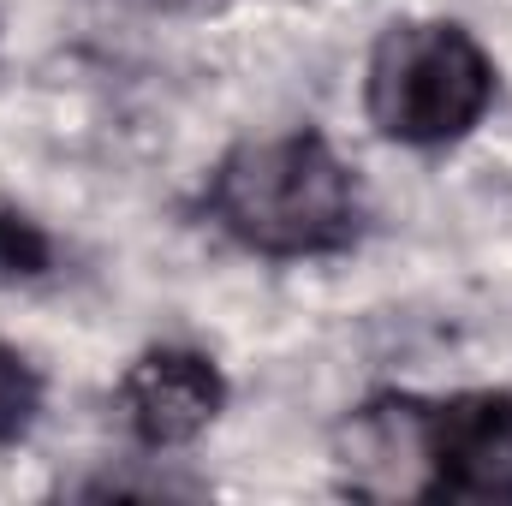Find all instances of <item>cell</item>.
<instances>
[{"label":"cell","instance_id":"obj_1","mask_svg":"<svg viewBox=\"0 0 512 506\" xmlns=\"http://www.w3.org/2000/svg\"><path fill=\"white\" fill-rule=\"evenodd\" d=\"M352 495L512 501V393L471 387L447 399H370L340 441Z\"/></svg>","mask_w":512,"mask_h":506},{"label":"cell","instance_id":"obj_4","mask_svg":"<svg viewBox=\"0 0 512 506\" xmlns=\"http://www.w3.org/2000/svg\"><path fill=\"white\" fill-rule=\"evenodd\" d=\"M120 417L137 435V447H185L197 441L221 405H227V381L215 370V358L191 352V346H149L126 376H120Z\"/></svg>","mask_w":512,"mask_h":506},{"label":"cell","instance_id":"obj_5","mask_svg":"<svg viewBox=\"0 0 512 506\" xmlns=\"http://www.w3.org/2000/svg\"><path fill=\"white\" fill-rule=\"evenodd\" d=\"M36 411H42V381H36V370L12 346H0V447L18 441L36 423Z\"/></svg>","mask_w":512,"mask_h":506},{"label":"cell","instance_id":"obj_6","mask_svg":"<svg viewBox=\"0 0 512 506\" xmlns=\"http://www.w3.org/2000/svg\"><path fill=\"white\" fill-rule=\"evenodd\" d=\"M48 256L54 251H48V239H42L36 221L0 209V280H30V274L48 268Z\"/></svg>","mask_w":512,"mask_h":506},{"label":"cell","instance_id":"obj_2","mask_svg":"<svg viewBox=\"0 0 512 506\" xmlns=\"http://www.w3.org/2000/svg\"><path fill=\"white\" fill-rule=\"evenodd\" d=\"M215 227L256 256H340L364 233V185L322 131H280L227 149L203 191Z\"/></svg>","mask_w":512,"mask_h":506},{"label":"cell","instance_id":"obj_3","mask_svg":"<svg viewBox=\"0 0 512 506\" xmlns=\"http://www.w3.org/2000/svg\"><path fill=\"white\" fill-rule=\"evenodd\" d=\"M495 102V60L465 24L405 18L370 48L364 108L370 126L405 149H441L483 126Z\"/></svg>","mask_w":512,"mask_h":506}]
</instances>
